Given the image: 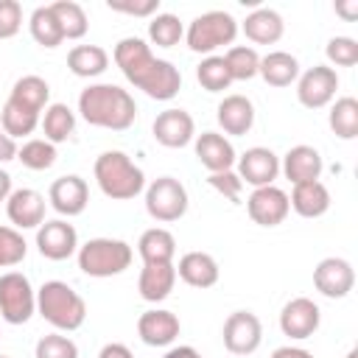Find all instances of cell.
Masks as SVG:
<instances>
[{"instance_id":"8fae6325","label":"cell","mask_w":358,"mask_h":358,"mask_svg":"<svg viewBox=\"0 0 358 358\" xmlns=\"http://www.w3.org/2000/svg\"><path fill=\"white\" fill-rule=\"evenodd\" d=\"M246 213L255 224L260 227H277L288 218L291 204H288V193L277 185H266V187H255L246 199Z\"/></svg>"},{"instance_id":"d6986e66","label":"cell","mask_w":358,"mask_h":358,"mask_svg":"<svg viewBox=\"0 0 358 358\" xmlns=\"http://www.w3.org/2000/svg\"><path fill=\"white\" fill-rule=\"evenodd\" d=\"M179 330H182L179 316L165 308H151V310L140 313V319H137V336L148 347H171L176 341Z\"/></svg>"},{"instance_id":"f546056e","label":"cell","mask_w":358,"mask_h":358,"mask_svg":"<svg viewBox=\"0 0 358 358\" xmlns=\"http://www.w3.org/2000/svg\"><path fill=\"white\" fill-rule=\"evenodd\" d=\"M67 67L78 78H95L109 67V53L101 45H76L67 53Z\"/></svg>"},{"instance_id":"681fc988","label":"cell","mask_w":358,"mask_h":358,"mask_svg":"<svg viewBox=\"0 0 358 358\" xmlns=\"http://www.w3.org/2000/svg\"><path fill=\"white\" fill-rule=\"evenodd\" d=\"M162 358H204L196 347H190V344H179V347H171Z\"/></svg>"},{"instance_id":"6da1fadb","label":"cell","mask_w":358,"mask_h":358,"mask_svg":"<svg viewBox=\"0 0 358 358\" xmlns=\"http://www.w3.org/2000/svg\"><path fill=\"white\" fill-rule=\"evenodd\" d=\"M115 64L126 76L129 84L143 90L154 101H171L182 90V73L168 59H157L151 45L140 36H123L112 53Z\"/></svg>"},{"instance_id":"db71d44e","label":"cell","mask_w":358,"mask_h":358,"mask_svg":"<svg viewBox=\"0 0 358 358\" xmlns=\"http://www.w3.org/2000/svg\"><path fill=\"white\" fill-rule=\"evenodd\" d=\"M0 358H8V355H0Z\"/></svg>"},{"instance_id":"f6af8a7d","label":"cell","mask_w":358,"mask_h":358,"mask_svg":"<svg viewBox=\"0 0 358 358\" xmlns=\"http://www.w3.org/2000/svg\"><path fill=\"white\" fill-rule=\"evenodd\" d=\"M106 6L117 14L129 17H154L159 14V0H106Z\"/></svg>"},{"instance_id":"bcb514c9","label":"cell","mask_w":358,"mask_h":358,"mask_svg":"<svg viewBox=\"0 0 358 358\" xmlns=\"http://www.w3.org/2000/svg\"><path fill=\"white\" fill-rule=\"evenodd\" d=\"M98 358H134V355H131V350H129L126 344H120V341H109V344L101 347Z\"/></svg>"},{"instance_id":"83f0119b","label":"cell","mask_w":358,"mask_h":358,"mask_svg":"<svg viewBox=\"0 0 358 358\" xmlns=\"http://www.w3.org/2000/svg\"><path fill=\"white\" fill-rule=\"evenodd\" d=\"M8 101L17 103V106H22V109H31V112L42 115V109L50 101V84L42 76H34V73L31 76H22V78L14 81Z\"/></svg>"},{"instance_id":"ba28073f","label":"cell","mask_w":358,"mask_h":358,"mask_svg":"<svg viewBox=\"0 0 358 358\" xmlns=\"http://www.w3.org/2000/svg\"><path fill=\"white\" fill-rule=\"evenodd\" d=\"M36 313V291L22 271L0 274V319L8 324H25Z\"/></svg>"},{"instance_id":"3957f363","label":"cell","mask_w":358,"mask_h":358,"mask_svg":"<svg viewBox=\"0 0 358 358\" xmlns=\"http://www.w3.org/2000/svg\"><path fill=\"white\" fill-rule=\"evenodd\" d=\"M36 313L59 333H73L87 319V302L73 285L48 280L42 288H36Z\"/></svg>"},{"instance_id":"7a4b0ae2","label":"cell","mask_w":358,"mask_h":358,"mask_svg":"<svg viewBox=\"0 0 358 358\" xmlns=\"http://www.w3.org/2000/svg\"><path fill=\"white\" fill-rule=\"evenodd\" d=\"M78 115L90 126L109 129V131H126L137 117V103L129 95V90L109 84V81H98L81 90Z\"/></svg>"},{"instance_id":"7bdbcfd3","label":"cell","mask_w":358,"mask_h":358,"mask_svg":"<svg viewBox=\"0 0 358 358\" xmlns=\"http://www.w3.org/2000/svg\"><path fill=\"white\" fill-rule=\"evenodd\" d=\"M207 185H210L213 190H218L227 201H232V204H238V201H241L243 182H241V176L235 173V168H229V171H218V173H210V176H207Z\"/></svg>"},{"instance_id":"816d5d0a","label":"cell","mask_w":358,"mask_h":358,"mask_svg":"<svg viewBox=\"0 0 358 358\" xmlns=\"http://www.w3.org/2000/svg\"><path fill=\"white\" fill-rule=\"evenodd\" d=\"M11 173L6 171V168H0V201H6L8 196H11Z\"/></svg>"},{"instance_id":"b9f144b4","label":"cell","mask_w":358,"mask_h":358,"mask_svg":"<svg viewBox=\"0 0 358 358\" xmlns=\"http://www.w3.org/2000/svg\"><path fill=\"white\" fill-rule=\"evenodd\" d=\"M324 56L336 67H352V64H358V42L352 36H333L324 48Z\"/></svg>"},{"instance_id":"ac0fdd59","label":"cell","mask_w":358,"mask_h":358,"mask_svg":"<svg viewBox=\"0 0 358 358\" xmlns=\"http://www.w3.org/2000/svg\"><path fill=\"white\" fill-rule=\"evenodd\" d=\"M48 201L50 207L59 213V215H81L87 210V201H90V187L81 176L76 173H67V176H59L50 182V190H48Z\"/></svg>"},{"instance_id":"603a6c76","label":"cell","mask_w":358,"mask_h":358,"mask_svg":"<svg viewBox=\"0 0 358 358\" xmlns=\"http://www.w3.org/2000/svg\"><path fill=\"white\" fill-rule=\"evenodd\" d=\"M218 263L207 252H185L176 263V277L190 288H213L218 282Z\"/></svg>"},{"instance_id":"cb8c5ba5","label":"cell","mask_w":358,"mask_h":358,"mask_svg":"<svg viewBox=\"0 0 358 358\" xmlns=\"http://www.w3.org/2000/svg\"><path fill=\"white\" fill-rule=\"evenodd\" d=\"M176 285V266L173 263H143L137 291L145 302H162L171 296Z\"/></svg>"},{"instance_id":"7dc6e473","label":"cell","mask_w":358,"mask_h":358,"mask_svg":"<svg viewBox=\"0 0 358 358\" xmlns=\"http://www.w3.org/2000/svg\"><path fill=\"white\" fill-rule=\"evenodd\" d=\"M11 159H17V140H11L0 126V162H11Z\"/></svg>"},{"instance_id":"8d00e7d4","label":"cell","mask_w":358,"mask_h":358,"mask_svg":"<svg viewBox=\"0 0 358 358\" xmlns=\"http://www.w3.org/2000/svg\"><path fill=\"white\" fill-rule=\"evenodd\" d=\"M196 81L207 90V92H224L229 90L232 84V76H229V67L224 62V56H204L196 67Z\"/></svg>"},{"instance_id":"d6a6232c","label":"cell","mask_w":358,"mask_h":358,"mask_svg":"<svg viewBox=\"0 0 358 358\" xmlns=\"http://www.w3.org/2000/svg\"><path fill=\"white\" fill-rule=\"evenodd\" d=\"M327 123L338 140H355L358 137V101L352 95H341L330 103Z\"/></svg>"},{"instance_id":"9a60e30c","label":"cell","mask_w":358,"mask_h":358,"mask_svg":"<svg viewBox=\"0 0 358 358\" xmlns=\"http://www.w3.org/2000/svg\"><path fill=\"white\" fill-rule=\"evenodd\" d=\"M36 249L48 260H67L78 252V232L64 218L45 221L36 229Z\"/></svg>"},{"instance_id":"74e56055","label":"cell","mask_w":358,"mask_h":358,"mask_svg":"<svg viewBox=\"0 0 358 358\" xmlns=\"http://www.w3.org/2000/svg\"><path fill=\"white\" fill-rule=\"evenodd\" d=\"M56 145L53 143H48L45 137H31V140H25L20 148H17V159L28 168V171H48V168H53V162H56Z\"/></svg>"},{"instance_id":"836d02e7","label":"cell","mask_w":358,"mask_h":358,"mask_svg":"<svg viewBox=\"0 0 358 358\" xmlns=\"http://www.w3.org/2000/svg\"><path fill=\"white\" fill-rule=\"evenodd\" d=\"M50 8H53V14H56V20L62 25L64 39H81L87 34L90 20H87V11H84L81 3H76V0H56V3H50Z\"/></svg>"},{"instance_id":"277c9868","label":"cell","mask_w":358,"mask_h":358,"mask_svg":"<svg viewBox=\"0 0 358 358\" xmlns=\"http://www.w3.org/2000/svg\"><path fill=\"white\" fill-rule=\"evenodd\" d=\"M101 193L112 201H129L145 190V173L123 151H103L92 165Z\"/></svg>"},{"instance_id":"2e32d148","label":"cell","mask_w":358,"mask_h":358,"mask_svg":"<svg viewBox=\"0 0 358 358\" xmlns=\"http://www.w3.org/2000/svg\"><path fill=\"white\" fill-rule=\"evenodd\" d=\"M151 131H154V140L159 145H165V148H185V145H190L196 140V120H193L190 112L173 106V109H165V112H159L154 117Z\"/></svg>"},{"instance_id":"e575fe53","label":"cell","mask_w":358,"mask_h":358,"mask_svg":"<svg viewBox=\"0 0 358 358\" xmlns=\"http://www.w3.org/2000/svg\"><path fill=\"white\" fill-rule=\"evenodd\" d=\"M39 117H42V115H36V112H31V109H22V106H17V103H11V101H6L3 109H0V126L6 129V134H8L11 140L34 134L36 126H39Z\"/></svg>"},{"instance_id":"f1b7e54d","label":"cell","mask_w":358,"mask_h":358,"mask_svg":"<svg viewBox=\"0 0 358 358\" xmlns=\"http://www.w3.org/2000/svg\"><path fill=\"white\" fill-rule=\"evenodd\" d=\"M137 252H140L143 263H173L176 238H173L165 227H151V229H145V232L140 235Z\"/></svg>"},{"instance_id":"d590c367","label":"cell","mask_w":358,"mask_h":358,"mask_svg":"<svg viewBox=\"0 0 358 358\" xmlns=\"http://www.w3.org/2000/svg\"><path fill=\"white\" fill-rule=\"evenodd\" d=\"M182 36H185V25H182V20L176 14L159 11V14L151 17V22H148V39H151V45H157V48H173V45H179Z\"/></svg>"},{"instance_id":"52a82bcc","label":"cell","mask_w":358,"mask_h":358,"mask_svg":"<svg viewBox=\"0 0 358 358\" xmlns=\"http://www.w3.org/2000/svg\"><path fill=\"white\" fill-rule=\"evenodd\" d=\"M187 187L173 176H157L145 185V213L159 224L179 221L187 213Z\"/></svg>"},{"instance_id":"f35d334b","label":"cell","mask_w":358,"mask_h":358,"mask_svg":"<svg viewBox=\"0 0 358 358\" xmlns=\"http://www.w3.org/2000/svg\"><path fill=\"white\" fill-rule=\"evenodd\" d=\"M224 62L229 67L232 81H249L257 76V67H260V56L252 45H232L224 53Z\"/></svg>"},{"instance_id":"7c38bea8","label":"cell","mask_w":358,"mask_h":358,"mask_svg":"<svg viewBox=\"0 0 358 358\" xmlns=\"http://www.w3.org/2000/svg\"><path fill=\"white\" fill-rule=\"evenodd\" d=\"M322 324V310L310 296H294L280 310V330L288 338H310Z\"/></svg>"},{"instance_id":"ab89813d","label":"cell","mask_w":358,"mask_h":358,"mask_svg":"<svg viewBox=\"0 0 358 358\" xmlns=\"http://www.w3.org/2000/svg\"><path fill=\"white\" fill-rule=\"evenodd\" d=\"M34 358H78V344L64 333H48L36 341Z\"/></svg>"},{"instance_id":"f907efd6","label":"cell","mask_w":358,"mask_h":358,"mask_svg":"<svg viewBox=\"0 0 358 358\" xmlns=\"http://www.w3.org/2000/svg\"><path fill=\"white\" fill-rule=\"evenodd\" d=\"M336 14L344 17L347 22H352L358 17V0H347V3H336Z\"/></svg>"},{"instance_id":"4dcf8cb0","label":"cell","mask_w":358,"mask_h":358,"mask_svg":"<svg viewBox=\"0 0 358 358\" xmlns=\"http://www.w3.org/2000/svg\"><path fill=\"white\" fill-rule=\"evenodd\" d=\"M39 126H42V134L48 143H53V145L64 143L76 131V112L67 103H48L39 117Z\"/></svg>"},{"instance_id":"60d3db41","label":"cell","mask_w":358,"mask_h":358,"mask_svg":"<svg viewBox=\"0 0 358 358\" xmlns=\"http://www.w3.org/2000/svg\"><path fill=\"white\" fill-rule=\"evenodd\" d=\"M28 255V243L20 229L14 227H0V268H11L22 263Z\"/></svg>"},{"instance_id":"1f68e13d","label":"cell","mask_w":358,"mask_h":358,"mask_svg":"<svg viewBox=\"0 0 358 358\" xmlns=\"http://www.w3.org/2000/svg\"><path fill=\"white\" fill-rule=\"evenodd\" d=\"M28 28H31L34 42L42 45V48H48V50H53V48H59L64 42L62 25H59V20H56V14H53L50 6H36L31 11V17H28Z\"/></svg>"},{"instance_id":"30bf717a","label":"cell","mask_w":358,"mask_h":358,"mask_svg":"<svg viewBox=\"0 0 358 358\" xmlns=\"http://www.w3.org/2000/svg\"><path fill=\"white\" fill-rule=\"evenodd\" d=\"M338 90V73L330 64H313L296 78V98L305 109H322L333 103Z\"/></svg>"},{"instance_id":"4316f807","label":"cell","mask_w":358,"mask_h":358,"mask_svg":"<svg viewBox=\"0 0 358 358\" xmlns=\"http://www.w3.org/2000/svg\"><path fill=\"white\" fill-rule=\"evenodd\" d=\"M257 76L271 87H291L299 78V62L288 50H268L260 56Z\"/></svg>"},{"instance_id":"5bb4252c","label":"cell","mask_w":358,"mask_h":358,"mask_svg":"<svg viewBox=\"0 0 358 358\" xmlns=\"http://www.w3.org/2000/svg\"><path fill=\"white\" fill-rule=\"evenodd\" d=\"M313 285L327 299H344L355 288V268L344 257H324L313 268Z\"/></svg>"},{"instance_id":"484cf974","label":"cell","mask_w":358,"mask_h":358,"mask_svg":"<svg viewBox=\"0 0 358 358\" xmlns=\"http://www.w3.org/2000/svg\"><path fill=\"white\" fill-rule=\"evenodd\" d=\"M241 28H243L246 39L255 45H274L285 34V22H282L280 11H274V8H255L252 14H246Z\"/></svg>"},{"instance_id":"4fadbf2b","label":"cell","mask_w":358,"mask_h":358,"mask_svg":"<svg viewBox=\"0 0 358 358\" xmlns=\"http://www.w3.org/2000/svg\"><path fill=\"white\" fill-rule=\"evenodd\" d=\"M238 176L243 185H252V187H266V185H274V179L280 176V157L266 148V145H252L246 148L238 159Z\"/></svg>"},{"instance_id":"44dd1931","label":"cell","mask_w":358,"mask_h":358,"mask_svg":"<svg viewBox=\"0 0 358 358\" xmlns=\"http://www.w3.org/2000/svg\"><path fill=\"white\" fill-rule=\"evenodd\" d=\"M324 171V159L322 154L313 148V145H294L285 151V157L280 159V173L291 182V185H299V182H313L319 179Z\"/></svg>"},{"instance_id":"5b68a950","label":"cell","mask_w":358,"mask_h":358,"mask_svg":"<svg viewBox=\"0 0 358 358\" xmlns=\"http://www.w3.org/2000/svg\"><path fill=\"white\" fill-rule=\"evenodd\" d=\"M78 257V268L87 274V277H117L123 274L131 260H134V252L126 241L120 238H90L87 243L78 246L76 252Z\"/></svg>"},{"instance_id":"ffe728a7","label":"cell","mask_w":358,"mask_h":358,"mask_svg":"<svg viewBox=\"0 0 358 358\" xmlns=\"http://www.w3.org/2000/svg\"><path fill=\"white\" fill-rule=\"evenodd\" d=\"M193 151H196V159H199L210 173L229 171V168H235V159H238L235 145H232L224 134H218V131H201V134H196Z\"/></svg>"},{"instance_id":"c3c4849f","label":"cell","mask_w":358,"mask_h":358,"mask_svg":"<svg viewBox=\"0 0 358 358\" xmlns=\"http://www.w3.org/2000/svg\"><path fill=\"white\" fill-rule=\"evenodd\" d=\"M271 358H316L310 350H305V347H291V344H285V347H277L274 352H271Z\"/></svg>"},{"instance_id":"9c48e42d","label":"cell","mask_w":358,"mask_h":358,"mask_svg":"<svg viewBox=\"0 0 358 358\" xmlns=\"http://www.w3.org/2000/svg\"><path fill=\"white\" fill-rule=\"evenodd\" d=\"M221 338H224V347L232 355L246 358V355H252L260 347V341H263V324H260V319L252 310H232L224 319Z\"/></svg>"},{"instance_id":"ee69618b","label":"cell","mask_w":358,"mask_h":358,"mask_svg":"<svg viewBox=\"0 0 358 358\" xmlns=\"http://www.w3.org/2000/svg\"><path fill=\"white\" fill-rule=\"evenodd\" d=\"M22 28V6L17 0H0V39L17 36Z\"/></svg>"},{"instance_id":"f5cc1de1","label":"cell","mask_w":358,"mask_h":358,"mask_svg":"<svg viewBox=\"0 0 358 358\" xmlns=\"http://www.w3.org/2000/svg\"><path fill=\"white\" fill-rule=\"evenodd\" d=\"M344 358H358V350H355V347H352V350H350V352H347V355H344Z\"/></svg>"},{"instance_id":"8992f818","label":"cell","mask_w":358,"mask_h":358,"mask_svg":"<svg viewBox=\"0 0 358 358\" xmlns=\"http://www.w3.org/2000/svg\"><path fill=\"white\" fill-rule=\"evenodd\" d=\"M235 36H238V20L224 8L204 11L185 28L187 48L193 53H204V56H213V50L232 45Z\"/></svg>"},{"instance_id":"7402d4cb","label":"cell","mask_w":358,"mask_h":358,"mask_svg":"<svg viewBox=\"0 0 358 358\" xmlns=\"http://www.w3.org/2000/svg\"><path fill=\"white\" fill-rule=\"evenodd\" d=\"M215 120L224 129V137L227 134L241 137L255 126V103L246 95H238V92L224 95V101L215 109Z\"/></svg>"},{"instance_id":"e0dca14e","label":"cell","mask_w":358,"mask_h":358,"mask_svg":"<svg viewBox=\"0 0 358 358\" xmlns=\"http://www.w3.org/2000/svg\"><path fill=\"white\" fill-rule=\"evenodd\" d=\"M6 215L14 229H39L45 224V196L34 187H17L6 199Z\"/></svg>"},{"instance_id":"d4e9b609","label":"cell","mask_w":358,"mask_h":358,"mask_svg":"<svg viewBox=\"0 0 358 358\" xmlns=\"http://www.w3.org/2000/svg\"><path fill=\"white\" fill-rule=\"evenodd\" d=\"M288 204L302 218H319V215H324L330 210V190L319 179L299 182V185H294V190L288 196Z\"/></svg>"}]
</instances>
